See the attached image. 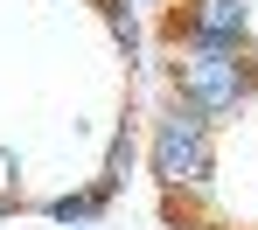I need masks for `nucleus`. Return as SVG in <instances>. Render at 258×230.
Segmentation results:
<instances>
[{"label": "nucleus", "instance_id": "f257e3e1", "mask_svg": "<svg viewBox=\"0 0 258 230\" xmlns=\"http://www.w3.org/2000/svg\"><path fill=\"white\" fill-rule=\"evenodd\" d=\"M168 98L230 119L258 98V49H210V42H181L168 56Z\"/></svg>", "mask_w": 258, "mask_h": 230}, {"label": "nucleus", "instance_id": "0eeeda50", "mask_svg": "<svg viewBox=\"0 0 258 230\" xmlns=\"http://www.w3.org/2000/svg\"><path fill=\"white\" fill-rule=\"evenodd\" d=\"M133 7H147V0H133Z\"/></svg>", "mask_w": 258, "mask_h": 230}, {"label": "nucleus", "instance_id": "423d86ee", "mask_svg": "<svg viewBox=\"0 0 258 230\" xmlns=\"http://www.w3.org/2000/svg\"><path fill=\"white\" fill-rule=\"evenodd\" d=\"M126 175H133V126H119V133H112V146H105V175H98V188H105V195L119 202Z\"/></svg>", "mask_w": 258, "mask_h": 230}, {"label": "nucleus", "instance_id": "f03ea898", "mask_svg": "<svg viewBox=\"0 0 258 230\" xmlns=\"http://www.w3.org/2000/svg\"><path fill=\"white\" fill-rule=\"evenodd\" d=\"M147 168H154V182L168 195H203L216 175V119L168 98L154 112V133H147Z\"/></svg>", "mask_w": 258, "mask_h": 230}, {"label": "nucleus", "instance_id": "20e7f679", "mask_svg": "<svg viewBox=\"0 0 258 230\" xmlns=\"http://www.w3.org/2000/svg\"><path fill=\"white\" fill-rule=\"evenodd\" d=\"M105 209H112V195H105L98 182H91V188H70V195H49V202H42L49 223H91V216H105Z\"/></svg>", "mask_w": 258, "mask_h": 230}, {"label": "nucleus", "instance_id": "39448f33", "mask_svg": "<svg viewBox=\"0 0 258 230\" xmlns=\"http://www.w3.org/2000/svg\"><path fill=\"white\" fill-rule=\"evenodd\" d=\"M91 7H98V21L112 28V42L133 56V49H140V7H133V0H91Z\"/></svg>", "mask_w": 258, "mask_h": 230}, {"label": "nucleus", "instance_id": "6e6552de", "mask_svg": "<svg viewBox=\"0 0 258 230\" xmlns=\"http://www.w3.org/2000/svg\"><path fill=\"white\" fill-rule=\"evenodd\" d=\"M63 230H77V223H63Z\"/></svg>", "mask_w": 258, "mask_h": 230}, {"label": "nucleus", "instance_id": "7ed1b4c3", "mask_svg": "<svg viewBox=\"0 0 258 230\" xmlns=\"http://www.w3.org/2000/svg\"><path fill=\"white\" fill-rule=\"evenodd\" d=\"M168 49L181 42H210V49H258L251 35V0H174L161 21Z\"/></svg>", "mask_w": 258, "mask_h": 230}]
</instances>
